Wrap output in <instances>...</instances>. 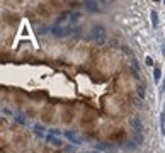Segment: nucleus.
Listing matches in <instances>:
<instances>
[{
    "instance_id": "6ab92c4d",
    "label": "nucleus",
    "mask_w": 165,
    "mask_h": 153,
    "mask_svg": "<svg viewBox=\"0 0 165 153\" xmlns=\"http://www.w3.org/2000/svg\"><path fill=\"white\" fill-rule=\"evenodd\" d=\"M80 153H92V152H80Z\"/></svg>"
},
{
    "instance_id": "9d476101",
    "label": "nucleus",
    "mask_w": 165,
    "mask_h": 153,
    "mask_svg": "<svg viewBox=\"0 0 165 153\" xmlns=\"http://www.w3.org/2000/svg\"><path fill=\"white\" fill-rule=\"evenodd\" d=\"M160 133L162 136H165V112L160 114Z\"/></svg>"
},
{
    "instance_id": "6e6552de",
    "label": "nucleus",
    "mask_w": 165,
    "mask_h": 153,
    "mask_svg": "<svg viewBox=\"0 0 165 153\" xmlns=\"http://www.w3.org/2000/svg\"><path fill=\"white\" fill-rule=\"evenodd\" d=\"M150 17H151V26H153V29L158 27V22H160V21H158V12H157V10H151Z\"/></svg>"
},
{
    "instance_id": "f8f14e48",
    "label": "nucleus",
    "mask_w": 165,
    "mask_h": 153,
    "mask_svg": "<svg viewBox=\"0 0 165 153\" xmlns=\"http://www.w3.org/2000/svg\"><path fill=\"white\" fill-rule=\"evenodd\" d=\"M160 77H162V70H160L158 66H155V68H153V80L160 82Z\"/></svg>"
},
{
    "instance_id": "ddd939ff",
    "label": "nucleus",
    "mask_w": 165,
    "mask_h": 153,
    "mask_svg": "<svg viewBox=\"0 0 165 153\" xmlns=\"http://www.w3.org/2000/svg\"><path fill=\"white\" fill-rule=\"evenodd\" d=\"M97 150H112V146L107 145V143H99L97 145Z\"/></svg>"
},
{
    "instance_id": "f257e3e1",
    "label": "nucleus",
    "mask_w": 165,
    "mask_h": 153,
    "mask_svg": "<svg viewBox=\"0 0 165 153\" xmlns=\"http://www.w3.org/2000/svg\"><path fill=\"white\" fill-rule=\"evenodd\" d=\"M90 39H94L95 43H99V44H102L106 41V29H104V26H94L92 27Z\"/></svg>"
},
{
    "instance_id": "7ed1b4c3",
    "label": "nucleus",
    "mask_w": 165,
    "mask_h": 153,
    "mask_svg": "<svg viewBox=\"0 0 165 153\" xmlns=\"http://www.w3.org/2000/svg\"><path fill=\"white\" fill-rule=\"evenodd\" d=\"M44 141L46 143H50V145H53V146H63V139H60V138H56V136H53V134H48L46 133V138H44Z\"/></svg>"
},
{
    "instance_id": "f03ea898",
    "label": "nucleus",
    "mask_w": 165,
    "mask_h": 153,
    "mask_svg": "<svg viewBox=\"0 0 165 153\" xmlns=\"http://www.w3.org/2000/svg\"><path fill=\"white\" fill-rule=\"evenodd\" d=\"M63 134H65V138L68 139V141H72L73 145H82V139L77 136V133H75V131H65Z\"/></svg>"
},
{
    "instance_id": "2eb2a0df",
    "label": "nucleus",
    "mask_w": 165,
    "mask_h": 153,
    "mask_svg": "<svg viewBox=\"0 0 165 153\" xmlns=\"http://www.w3.org/2000/svg\"><path fill=\"white\" fill-rule=\"evenodd\" d=\"M145 63H147V66H153V58L147 56V58H145Z\"/></svg>"
},
{
    "instance_id": "4468645a",
    "label": "nucleus",
    "mask_w": 165,
    "mask_h": 153,
    "mask_svg": "<svg viewBox=\"0 0 165 153\" xmlns=\"http://www.w3.org/2000/svg\"><path fill=\"white\" fill-rule=\"evenodd\" d=\"M48 134H53V136H58V138H60L61 131H60V129H48Z\"/></svg>"
},
{
    "instance_id": "1a4fd4ad",
    "label": "nucleus",
    "mask_w": 165,
    "mask_h": 153,
    "mask_svg": "<svg viewBox=\"0 0 165 153\" xmlns=\"http://www.w3.org/2000/svg\"><path fill=\"white\" fill-rule=\"evenodd\" d=\"M14 121L16 122H19V124H27V119L24 117V114H21V112H17V114H14Z\"/></svg>"
},
{
    "instance_id": "9b49d317",
    "label": "nucleus",
    "mask_w": 165,
    "mask_h": 153,
    "mask_svg": "<svg viewBox=\"0 0 165 153\" xmlns=\"http://www.w3.org/2000/svg\"><path fill=\"white\" fill-rule=\"evenodd\" d=\"M133 141H134L136 145H141V143H143V134H141V133H133Z\"/></svg>"
},
{
    "instance_id": "423d86ee",
    "label": "nucleus",
    "mask_w": 165,
    "mask_h": 153,
    "mask_svg": "<svg viewBox=\"0 0 165 153\" xmlns=\"http://www.w3.org/2000/svg\"><path fill=\"white\" fill-rule=\"evenodd\" d=\"M44 126H41V124H34V128H33V131H34V134H36V136L38 138H43V139H44V138H46V134H44Z\"/></svg>"
},
{
    "instance_id": "39448f33",
    "label": "nucleus",
    "mask_w": 165,
    "mask_h": 153,
    "mask_svg": "<svg viewBox=\"0 0 165 153\" xmlns=\"http://www.w3.org/2000/svg\"><path fill=\"white\" fill-rule=\"evenodd\" d=\"M83 5H85V9H87L89 12H97V10H99V4H97V2L85 0V2H83Z\"/></svg>"
},
{
    "instance_id": "f3484780",
    "label": "nucleus",
    "mask_w": 165,
    "mask_h": 153,
    "mask_svg": "<svg viewBox=\"0 0 165 153\" xmlns=\"http://www.w3.org/2000/svg\"><path fill=\"white\" fill-rule=\"evenodd\" d=\"M162 55H165V43H164V48H162Z\"/></svg>"
},
{
    "instance_id": "20e7f679",
    "label": "nucleus",
    "mask_w": 165,
    "mask_h": 153,
    "mask_svg": "<svg viewBox=\"0 0 165 153\" xmlns=\"http://www.w3.org/2000/svg\"><path fill=\"white\" fill-rule=\"evenodd\" d=\"M129 126L133 128V133H141L143 129V124L138 117H129Z\"/></svg>"
},
{
    "instance_id": "a211bd4d",
    "label": "nucleus",
    "mask_w": 165,
    "mask_h": 153,
    "mask_svg": "<svg viewBox=\"0 0 165 153\" xmlns=\"http://www.w3.org/2000/svg\"><path fill=\"white\" fill-rule=\"evenodd\" d=\"M92 153H100V152H99V150H94V152H92Z\"/></svg>"
},
{
    "instance_id": "dca6fc26",
    "label": "nucleus",
    "mask_w": 165,
    "mask_h": 153,
    "mask_svg": "<svg viewBox=\"0 0 165 153\" xmlns=\"http://www.w3.org/2000/svg\"><path fill=\"white\" fill-rule=\"evenodd\" d=\"M2 114H7V116H10V114H12V112L9 111L7 107H2Z\"/></svg>"
},
{
    "instance_id": "0eeeda50",
    "label": "nucleus",
    "mask_w": 165,
    "mask_h": 153,
    "mask_svg": "<svg viewBox=\"0 0 165 153\" xmlns=\"http://www.w3.org/2000/svg\"><path fill=\"white\" fill-rule=\"evenodd\" d=\"M136 94H138V97H140V100H145V97H147V89H145L143 83H140V85L136 87Z\"/></svg>"
}]
</instances>
